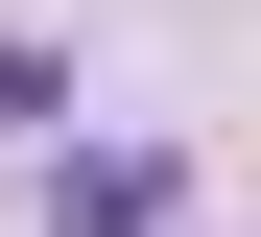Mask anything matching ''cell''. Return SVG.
I'll list each match as a JSON object with an SVG mask.
<instances>
[{
	"mask_svg": "<svg viewBox=\"0 0 261 237\" xmlns=\"http://www.w3.org/2000/svg\"><path fill=\"white\" fill-rule=\"evenodd\" d=\"M166 214H190V166H166V142H95V166L48 190V237H166Z\"/></svg>",
	"mask_w": 261,
	"mask_h": 237,
	"instance_id": "obj_1",
	"label": "cell"
},
{
	"mask_svg": "<svg viewBox=\"0 0 261 237\" xmlns=\"http://www.w3.org/2000/svg\"><path fill=\"white\" fill-rule=\"evenodd\" d=\"M71 119V71H48V47H0V142H48Z\"/></svg>",
	"mask_w": 261,
	"mask_h": 237,
	"instance_id": "obj_2",
	"label": "cell"
}]
</instances>
